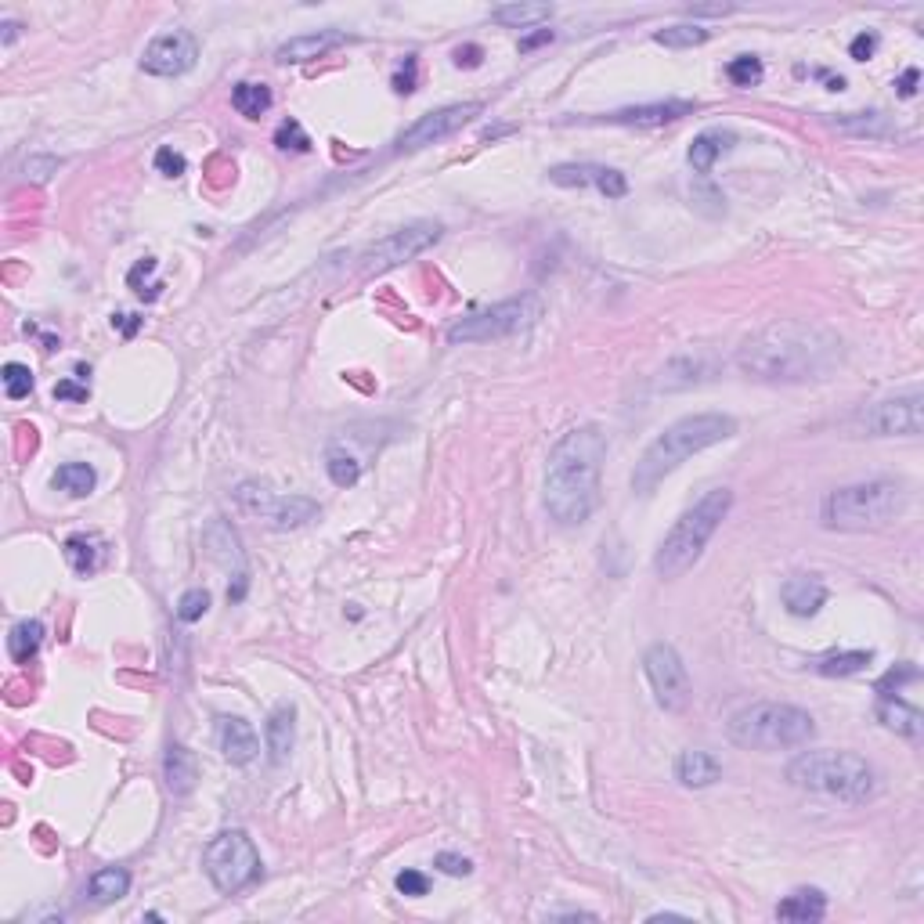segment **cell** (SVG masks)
Here are the masks:
<instances>
[{"label":"cell","instance_id":"obj_1","mask_svg":"<svg viewBox=\"0 0 924 924\" xmlns=\"http://www.w3.org/2000/svg\"><path fill=\"white\" fill-rule=\"evenodd\" d=\"M841 361V336L816 322L777 318L740 343L737 365L751 379L766 383H802L820 379Z\"/></svg>","mask_w":924,"mask_h":924},{"label":"cell","instance_id":"obj_2","mask_svg":"<svg viewBox=\"0 0 924 924\" xmlns=\"http://www.w3.org/2000/svg\"><path fill=\"white\" fill-rule=\"evenodd\" d=\"M607 437L600 426H574L546 459V509L560 527H582L600 506Z\"/></svg>","mask_w":924,"mask_h":924},{"label":"cell","instance_id":"obj_3","mask_svg":"<svg viewBox=\"0 0 924 924\" xmlns=\"http://www.w3.org/2000/svg\"><path fill=\"white\" fill-rule=\"evenodd\" d=\"M733 434H737V419L722 416V412H697V416L675 419L672 426H665L647 444V452L639 455L636 470H632V491L647 499V495H654L657 484L665 481L668 473L679 470L686 459H693L712 444L730 441Z\"/></svg>","mask_w":924,"mask_h":924},{"label":"cell","instance_id":"obj_4","mask_svg":"<svg viewBox=\"0 0 924 924\" xmlns=\"http://www.w3.org/2000/svg\"><path fill=\"white\" fill-rule=\"evenodd\" d=\"M784 777L798 791H813L823 798L863 805L878 798V773L863 755L852 751H802L787 762Z\"/></svg>","mask_w":924,"mask_h":924},{"label":"cell","instance_id":"obj_5","mask_svg":"<svg viewBox=\"0 0 924 924\" xmlns=\"http://www.w3.org/2000/svg\"><path fill=\"white\" fill-rule=\"evenodd\" d=\"M733 506V491L730 488H715L708 491L704 499H697L683 517L675 520L672 531L661 538V546L654 553V571L665 578V582H675L683 578L697 560H701L704 546L712 542V535L719 531V524L726 520Z\"/></svg>","mask_w":924,"mask_h":924},{"label":"cell","instance_id":"obj_6","mask_svg":"<svg viewBox=\"0 0 924 924\" xmlns=\"http://www.w3.org/2000/svg\"><path fill=\"white\" fill-rule=\"evenodd\" d=\"M726 733L737 748L748 751H787L802 748L816 737L813 715L784 701H758L740 708L726 722Z\"/></svg>","mask_w":924,"mask_h":924},{"label":"cell","instance_id":"obj_7","mask_svg":"<svg viewBox=\"0 0 924 924\" xmlns=\"http://www.w3.org/2000/svg\"><path fill=\"white\" fill-rule=\"evenodd\" d=\"M906 506V491L896 481H863L849 488L831 491L820 506L823 527L831 531H874V527L896 520Z\"/></svg>","mask_w":924,"mask_h":924},{"label":"cell","instance_id":"obj_8","mask_svg":"<svg viewBox=\"0 0 924 924\" xmlns=\"http://www.w3.org/2000/svg\"><path fill=\"white\" fill-rule=\"evenodd\" d=\"M542 315V304L538 296L524 293L513 296V300H502L495 307H484V311H473V315L459 318V322L448 325V343L459 347V343H488V340H506L513 333H524L535 325V318Z\"/></svg>","mask_w":924,"mask_h":924},{"label":"cell","instance_id":"obj_9","mask_svg":"<svg viewBox=\"0 0 924 924\" xmlns=\"http://www.w3.org/2000/svg\"><path fill=\"white\" fill-rule=\"evenodd\" d=\"M203 870L217 892L235 896L260 878V852L246 831H221L206 845Z\"/></svg>","mask_w":924,"mask_h":924},{"label":"cell","instance_id":"obj_10","mask_svg":"<svg viewBox=\"0 0 924 924\" xmlns=\"http://www.w3.org/2000/svg\"><path fill=\"white\" fill-rule=\"evenodd\" d=\"M235 502H239L250 517H260L264 524L278 527V531L304 527V524H311V520H318V513H322V506H318L315 499H307V495H275L271 488L253 484V481L239 484Z\"/></svg>","mask_w":924,"mask_h":924},{"label":"cell","instance_id":"obj_11","mask_svg":"<svg viewBox=\"0 0 924 924\" xmlns=\"http://www.w3.org/2000/svg\"><path fill=\"white\" fill-rule=\"evenodd\" d=\"M437 239H441V224H434V221L408 224V228L394 231V235L379 239L376 246H369V250L361 253L358 271L361 275H383V271L398 268V264H405V260L426 253Z\"/></svg>","mask_w":924,"mask_h":924},{"label":"cell","instance_id":"obj_12","mask_svg":"<svg viewBox=\"0 0 924 924\" xmlns=\"http://www.w3.org/2000/svg\"><path fill=\"white\" fill-rule=\"evenodd\" d=\"M643 675H647L650 690H654L657 704L665 712H683L690 704V675H686L683 657L675 654V647L668 643H654V647L643 654Z\"/></svg>","mask_w":924,"mask_h":924},{"label":"cell","instance_id":"obj_13","mask_svg":"<svg viewBox=\"0 0 924 924\" xmlns=\"http://www.w3.org/2000/svg\"><path fill=\"white\" fill-rule=\"evenodd\" d=\"M481 109H484L481 102H462V105H444V109H437V112H426V116H419V120L398 138V152H416V148L437 145V141L452 138L455 130L466 127Z\"/></svg>","mask_w":924,"mask_h":924},{"label":"cell","instance_id":"obj_14","mask_svg":"<svg viewBox=\"0 0 924 924\" xmlns=\"http://www.w3.org/2000/svg\"><path fill=\"white\" fill-rule=\"evenodd\" d=\"M863 426L874 437H917L924 430V405L921 394H903V398L878 401L863 412Z\"/></svg>","mask_w":924,"mask_h":924},{"label":"cell","instance_id":"obj_15","mask_svg":"<svg viewBox=\"0 0 924 924\" xmlns=\"http://www.w3.org/2000/svg\"><path fill=\"white\" fill-rule=\"evenodd\" d=\"M195 58H199V44H195L192 33L170 29V33H159V37L145 47L141 69H145L148 76H181L192 69Z\"/></svg>","mask_w":924,"mask_h":924},{"label":"cell","instance_id":"obj_16","mask_svg":"<svg viewBox=\"0 0 924 924\" xmlns=\"http://www.w3.org/2000/svg\"><path fill=\"white\" fill-rule=\"evenodd\" d=\"M217 744H221L224 758L231 766H250L253 758L260 755V737L250 722L239 719V715H221L217 719Z\"/></svg>","mask_w":924,"mask_h":924},{"label":"cell","instance_id":"obj_17","mask_svg":"<svg viewBox=\"0 0 924 924\" xmlns=\"http://www.w3.org/2000/svg\"><path fill=\"white\" fill-rule=\"evenodd\" d=\"M343 44H351V37H347V33H340V29H315V33H300V37H289L286 44L275 51V62L300 65V62H311V58L329 55V51H336V47H343Z\"/></svg>","mask_w":924,"mask_h":924},{"label":"cell","instance_id":"obj_18","mask_svg":"<svg viewBox=\"0 0 924 924\" xmlns=\"http://www.w3.org/2000/svg\"><path fill=\"white\" fill-rule=\"evenodd\" d=\"M697 109L693 102H683V98H668V102H650V105H632V109H618L603 116L607 123H621V127H661V123L683 120L690 112Z\"/></svg>","mask_w":924,"mask_h":924},{"label":"cell","instance_id":"obj_19","mask_svg":"<svg viewBox=\"0 0 924 924\" xmlns=\"http://www.w3.org/2000/svg\"><path fill=\"white\" fill-rule=\"evenodd\" d=\"M780 600H784L787 614H795V618H813V614H820L823 603H827V585H823V578H816V574H791L784 582V589H780Z\"/></svg>","mask_w":924,"mask_h":924},{"label":"cell","instance_id":"obj_20","mask_svg":"<svg viewBox=\"0 0 924 924\" xmlns=\"http://www.w3.org/2000/svg\"><path fill=\"white\" fill-rule=\"evenodd\" d=\"M675 780L683 787H712L722 780V762L708 751H683L675 758Z\"/></svg>","mask_w":924,"mask_h":924},{"label":"cell","instance_id":"obj_21","mask_svg":"<svg viewBox=\"0 0 924 924\" xmlns=\"http://www.w3.org/2000/svg\"><path fill=\"white\" fill-rule=\"evenodd\" d=\"M264 737H268V758L275 762V766H282V762L289 758V751H293V740H296V708L293 704H278L275 712H271V719H268Z\"/></svg>","mask_w":924,"mask_h":924},{"label":"cell","instance_id":"obj_22","mask_svg":"<svg viewBox=\"0 0 924 924\" xmlns=\"http://www.w3.org/2000/svg\"><path fill=\"white\" fill-rule=\"evenodd\" d=\"M733 141H737V134H733V130H704V134H697V138H693L686 159H690V167L697 170V174H708V170L719 163V156H726V152H730Z\"/></svg>","mask_w":924,"mask_h":924},{"label":"cell","instance_id":"obj_23","mask_svg":"<svg viewBox=\"0 0 924 924\" xmlns=\"http://www.w3.org/2000/svg\"><path fill=\"white\" fill-rule=\"evenodd\" d=\"M878 719H881V726L903 733V737H921V730H924V715L917 712L914 704H906L903 697H896V693L878 697Z\"/></svg>","mask_w":924,"mask_h":924},{"label":"cell","instance_id":"obj_24","mask_svg":"<svg viewBox=\"0 0 924 924\" xmlns=\"http://www.w3.org/2000/svg\"><path fill=\"white\" fill-rule=\"evenodd\" d=\"M823 914H827V896H823L820 888H798V892H791V896L777 906L780 921H795V924L823 921Z\"/></svg>","mask_w":924,"mask_h":924},{"label":"cell","instance_id":"obj_25","mask_svg":"<svg viewBox=\"0 0 924 924\" xmlns=\"http://www.w3.org/2000/svg\"><path fill=\"white\" fill-rule=\"evenodd\" d=\"M163 777H167V787L174 795H188L199 780V762L195 755L185 748V744H170L167 758H163Z\"/></svg>","mask_w":924,"mask_h":924},{"label":"cell","instance_id":"obj_26","mask_svg":"<svg viewBox=\"0 0 924 924\" xmlns=\"http://www.w3.org/2000/svg\"><path fill=\"white\" fill-rule=\"evenodd\" d=\"M206 549H210L213 560H221L224 567H235V574H246V560H242L239 549V535L231 531L224 520H213L206 527Z\"/></svg>","mask_w":924,"mask_h":924},{"label":"cell","instance_id":"obj_27","mask_svg":"<svg viewBox=\"0 0 924 924\" xmlns=\"http://www.w3.org/2000/svg\"><path fill=\"white\" fill-rule=\"evenodd\" d=\"M40 643H44V625H40L37 618L33 621H19L15 629H11L8 636V654L15 665H29L33 657H37Z\"/></svg>","mask_w":924,"mask_h":924},{"label":"cell","instance_id":"obj_28","mask_svg":"<svg viewBox=\"0 0 924 924\" xmlns=\"http://www.w3.org/2000/svg\"><path fill=\"white\" fill-rule=\"evenodd\" d=\"M874 661V654L870 650H834V654H823V657H816L813 665V672H820V675H827V679H834V675H856V672H863V668Z\"/></svg>","mask_w":924,"mask_h":924},{"label":"cell","instance_id":"obj_29","mask_svg":"<svg viewBox=\"0 0 924 924\" xmlns=\"http://www.w3.org/2000/svg\"><path fill=\"white\" fill-rule=\"evenodd\" d=\"M94 903H116L130 892V874L123 867H102L91 874V885H87Z\"/></svg>","mask_w":924,"mask_h":924},{"label":"cell","instance_id":"obj_30","mask_svg":"<svg viewBox=\"0 0 924 924\" xmlns=\"http://www.w3.org/2000/svg\"><path fill=\"white\" fill-rule=\"evenodd\" d=\"M553 19V8L549 4H502V8L491 11V22H499V26H509V29H527V26H538V22H549Z\"/></svg>","mask_w":924,"mask_h":924},{"label":"cell","instance_id":"obj_31","mask_svg":"<svg viewBox=\"0 0 924 924\" xmlns=\"http://www.w3.org/2000/svg\"><path fill=\"white\" fill-rule=\"evenodd\" d=\"M55 488H62L65 495H73V499H84V495H91L94 484H98V473L87 466V462H65V466H58L55 470Z\"/></svg>","mask_w":924,"mask_h":924},{"label":"cell","instance_id":"obj_32","mask_svg":"<svg viewBox=\"0 0 924 924\" xmlns=\"http://www.w3.org/2000/svg\"><path fill=\"white\" fill-rule=\"evenodd\" d=\"M65 560H69V567H73L76 574H91L94 567L102 564V546H98V538H91V535L65 538Z\"/></svg>","mask_w":924,"mask_h":924},{"label":"cell","instance_id":"obj_33","mask_svg":"<svg viewBox=\"0 0 924 924\" xmlns=\"http://www.w3.org/2000/svg\"><path fill=\"white\" fill-rule=\"evenodd\" d=\"M271 91L264 84H239L235 91H231V105H235V112L239 116H246V120H260L264 112L271 109Z\"/></svg>","mask_w":924,"mask_h":924},{"label":"cell","instance_id":"obj_34","mask_svg":"<svg viewBox=\"0 0 924 924\" xmlns=\"http://www.w3.org/2000/svg\"><path fill=\"white\" fill-rule=\"evenodd\" d=\"M600 170V163H560V167L549 170V181L560 188H596Z\"/></svg>","mask_w":924,"mask_h":924},{"label":"cell","instance_id":"obj_35","mask_svg":"<svg viewBox=\"0 0 924 924\" xmlns=\"http://www.w3.org/2000/svg\"><path fill=\"white\" fill-rule=\"evenodd\" d=\"M712 37L704 26H693V22H679V26H668V29H657L654 33V44L661 47H675V51H683V47H697L704 44V40Z\"/></svg>","mask_w":924,"mask_h":924},{"label":"cell","instance_id":"obj_36","mask_svg":"<svg viewBox=\"0 0 924 924\" xmlns=\"http://www.w3.org/2000/svg\"><path fill=\"white\" fill-rule=\"evenodd\" d=\"M325 473H329V481H333L336 488H354L361 477V462L354 459V455L340 452V448H329V455H325Z\"/></svg>","mask_w":924,"mask_h":924},{"label":"cell","instance_id":"obj_37","mask_svg":"<svg viewBox=\"0 0 924 924\" xmlns=\"http://www.w3.org/2000/svg\"><path fill=\"white\" fill-rule=\"evenodd\" d=\"M726 76H730L733 87H755V84H762L766 69H762V62H758L755 55H737L726 65Z\"/></svg>","mask_w":924,"mask_h":924},{"label":"cell","instance_id":"obj_38","mask_svg":"<svg viewBox=\"0 0 924 924\" xmlns=\"http://www.w3.org/2000/svg\"><path fill=\"white\" fill-rule=\"evenodd\" d=\"M0 379H4V394H8L11 401L29 398V390H33V372H29V365H19V361H8L4 372H0Z\"/></svg>","mask_w":924,"mask_h":924},{"label":"cell","instance_id":"obj_39","mask_svg":"<svg viewBox=\"0 0 924 924\" xmlns=\"http://www.w3.org/2000/svg\"><path fill=\"white\" fill-rule=\"evenodd\" d=\"M275 145L282 148V152H311V138H307V130L300 127L296 120H282L275 127Z\"/></svg>","mask_w":924,"mask_h":924},{"label":"cell","instance_id":"obj_40","mask_svg":"<svg viewBox=\"0 0 924 924\" xmlns=\"http://www.w3.org/2000/svg\"><path fill=\"white\" fill-rule=\"evenodd\" d=\"M841 130H849V134H870V138H881V134H888V123L881 112H856V116H849V120H838Z\"/></svg>","mask_w":924,"mask_h":924},{"label":"cell","instance_id":"obj_41","mask_svg":"<svg viewBox=\"0 0 924 924\" xmlns=\"http://www.w3.org/2000/svg\"><path fill=\"white\" fill-rule=\"evenodd\" d=\"M210 610V592L206 589H188L181 600H177V618L185 621V625H192V621H199Z\"/></svg>","mask_w":924,"mask_h":924},{"label":"cell","instance_id":"obj_42","mask_svg":"<svg viewBox=\"0 0 924 924\" xmlns=\"http://www.w3.org/2000/svg\"><path fill=\"white\" fill-rule=\"evenodd\" d=\"M921 679V672H917L910 661L906 665H899V668H892V672H885L878 679V697H888V693H899L903 690V683H917Z\"/></svg>","mask_w":924,"mask_h":924},{"label":"cell","instance_id":"obj_43","mask_svg":"<svg viewBox=\"0 0 924 924\" xmlns=\"http://www.w3.org/2000/svg\"><path fill=\"white\" fill-rule=\"evenodd\" d=\"M390 87L398 94H412L419 87V58L416 55H405V62L394 69V80H390Z\"/></svg>","mask_w":924,"mask_h":924},{"label":"cell","instance_id":"obj_44","mask_svg":"<svg viewBox=\"0 0 924 924\" xmlns=\"http://www.w3.org/2000/svg\"><path fill=\"white\" fill-rule=\"evenodd\" d=\"M596 188H600L607 199H625L629 195V181H625V174L614 167H603L600 170V181H596Z\"/></svg>","mask_w":924,"mask_h":924},{"label":"cell","instance_id":"obj_45","mask_svg":"<svg viewBox=\"0 0 924 924\" xmlns=\"http://www.w3.org/2000/svg\"><path fill=\"white\" fill-rule=\"evenodd\" d=\"M394 885H398L401 896H412V899L430 892V881H426V874H419V870H401L398 878H394Z\"/></svg>","mask_w":924,"mask_h":924},{"label":"cell","instance_id":"obj_46","mask_svg":"<svg viewBox=\"0 0 924 924\" xmlns=\"http://www.w3.org/2000/svg\"><path fill=\"white\" fill-rule=\"evenodd\" d=\"M434 867L441 870V874H448V878H466L473 870V863L466 860V856H455V852H437Z\"/></svg>","mask_w":924,"mask_h":924},{"label":"cell","instance_id":"obj_47","mask_svg":"<svg viewBox=\"0 0 924 924\" xmlns=\"http://www.w3.org/2000/svg\"><path fill=\"white\" fill-rule=\"evenodd\" d=\"M156 170H159V174H167V177H181L188 170V163H185V156H181V152H174L170 145H163L156 152Z\"/></svg>","mask_w":924,"mask_h":924},{"label":"cell","instance_id":"obj_48","mask_svg":"<svg viewBox=\"0 0 924 924\" xmlns=\"http://www.w3.org/2000/svg\"><path fill=\"white\" fill-rule=\"evenodd\" d=\"M156 268H159V264H156V257H145V260H138V264L130 268V275H127V286L141 296V289H145V278L152 275V271H156Z\"/></svg>","mask_w":924,"mask_h":924},{"label":"cell","instance_id":"obj_49","mask_svg":"<svg viewBox=\"0 0 924 924\" xmlns=\"http://www.w3.org/2000/svg\"><path fill=\"white\" fill-rule=\"evenodd\" d=\"M874 51H878V33H860V37L849 44V55L856 58V62H867V58H874Z\"/></svg>","mask_w":924,"mask_h":924},{"label":"cell","instance_id":"obj_50","mask_svg":"<svg viewBox=\"0 0 924 924\" xmlns=\"http://www.w3.org/2000/svg\"><path fill=\"white\" fill-rule=\"evenodd\" d=\"M455 65L459 69H477L481 65V58H484V47L481 44H462V47H455Z\"/></svg>","mask_w":924,"mask_h":924},{"label":"cell","instance_id":"obj_51","mask_svg":"<svg viewBox=\"0 0 924 924\" xmlns=\"http://www.w3.org/2000/svg\"><path fill=\"white\" fill-rule=\"evenodd\" d=\"M87 383H73V379H62V383H55V398L58 401H87Z\"/></svg>","mask_w":924,"mask_h":924},{"label":"cell","instance_id":"obj_52","mask_svg":"<svg viewBox=\"0 0 924 924\" xmlns=\"http://www.w3.org/2000/svg\"><path fill=\"white\" fill-rule=\"evenodd\" d=\"M917 84H921V73H917V69H903V76L896 80L899 98H914V94H917Z\"/></svg>","mask_w":924,"mask_h":924},{"label":"cell","instance_id":"obj_53","mask_svg":"<svg viewBox=\"0 0 924 924\" xmlns=\"http://www.w3.org/2000/svg\"><path fill=\"white\" fill-rule=\"evenodd\" d=\"M141 322H145V318H138V315H112V329H120V333L127 336V340H130L134 333H138Z\"/></svg>","mask_w":924,"mask_h":924},{"label":"cell","instance_id":"obj_54","mask_svg":"<svg viewBox=\"0 0 924 924\" xmlns=\"http://www.w3.org/2000/svg\"><path fill=\"white\" fill-rule=\"evenodd\" d=\"M553 40V29H535V33H527V37H520V51H535V47H542V44H549Z\"/></svg>","mask_w":924,"mask_h":924},{"label":"cell","instance_id":"obj_55","mask_svg":"<svg viewBox=\"0 0 924 924\" xmlns=\"http://www.w3.org/2000/svg\"><path fill=\"white\" fill-rule=\"evenodd\" d=\"M26 170H33V177H37V181H47V177H51L47 170H58V159H33Z\"/></svg>","mask_w":924,"mask_h":924},{"label":"cell","instance_id":"obj_56","mask_svg":"<svg viewBox=\"0 0 924 924\" xmlns=\"http://www.w3.org/2000/svg\"><path fill=\"white\" fill-rule=\"evenodd\" d=\"M15 37H19V26H15V22H4V44H15Z\"/></svg>","mask_w":924,"mask_h":924}]
</instances>
